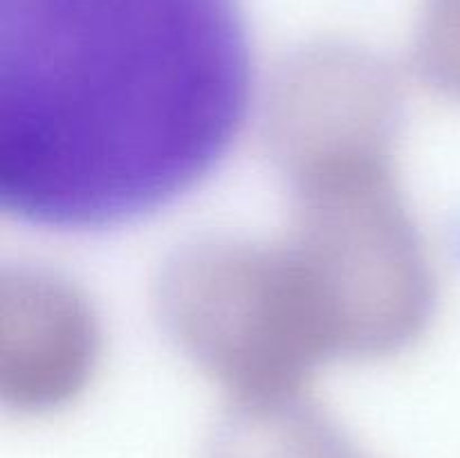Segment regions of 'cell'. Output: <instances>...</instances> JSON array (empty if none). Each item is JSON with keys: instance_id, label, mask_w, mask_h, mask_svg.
I'll return each mask as SVG.
<instances>
[{"instance_id": "6da1fadb", "label": "cell", "mask_w": 460, "mask_h": 458, "mask_svg": "<svg viewBox=\"0 0 460 458\" xmlns=\"http://www.w3.org/2000/svg\"><path fill=\"white\" fill-rule=\"evenodd\" d=\"M398 103L358 84L274 101L292 232L268 247L200 242L164 269L166 328L234 400L301 395L317 364L398 353L429 323L434 269L394 182Z\"/></svg>"}, {"instance_id": "3957f363", "label": "cell", "mask_w": 460, "mask_h": 458, "mask_svg": "<svg viewBox=\"0 0 460 458\" xmlns=\"http://www.w3.org/2000/svg\"><path fill=\"white\" fill-rule=\"evenodd\" d=\"M205 458H367L304 395L232 402Z\"/></svg>"}, {"instance_id": "7a4b0ae2", "label": "cell", "mask_w": 460, "mask_h": 458, "mask_svg": "<svg viewBox=\"0 0 460 458\" xmlns=\"http://www.w3.org/2000/svg\"><path fill=\"white\" fill-rule=\"evenodd\" d=\"M243 0H0V209L90 232L202 182L252 99Z\"/></svg>"}, {"instance_id": "277c9868", "label": "cell", "mask_w": 460, "mask_h": 458, "mask_svg": "<svg viewBox=\"0 0 460 458\" xmlns=\"http://www.w3.org/2000/svg\"><path fill=\"white\" fill-rule=\"evenodd\" d=\"M422 75L436 90L460 99V0H440L422 43Z\"/></svg>"}]
</instances>
